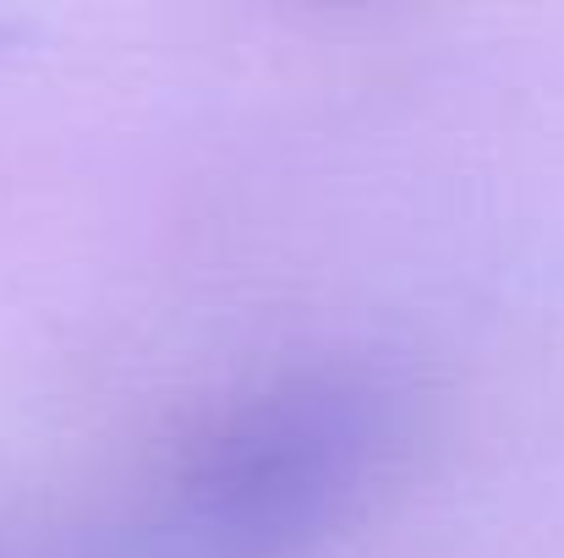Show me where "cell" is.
<instances>
[{
	"mask_svg": "<svg viewBox=\"0 0 564 558\" xmlns=\"http://www.w3.org/2000/svg\"><path fill=\"white\" fill-rule=\"evenodd\" d=\"M400 444V383L362 362L302 368L241 400L132 521L160 558H291L346 521Z\"/></svg>",
	"mask_w": 564,
	"mask_h": 558,
	"instance_id": "cell-1",
	"label": "cell"
}]
</instances>
